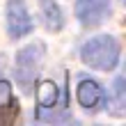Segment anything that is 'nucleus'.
Wrapping results in <instances>:
<instances>
[{"label":"nucleus","mask_w":126,"mask_h":126,"mask_svg":"<svg viewBox=\"0 0 126 126\" xmlns=\"http://www.w3.org/2000/svg\"><path fill=\"white\" fill-rule=\"evenodd\" d=\"M110 14V0H76V16L85 28L99 25Z\"/></svg>","instance_id":"obj_4"},{"label":"nucleus","mask_w":126,"mask_h":126,"mask_svg":"<svg viewBox=\"0 0 126 126\" xmlns=\"http://www.w3.org/2000/svg\"><path fill=\"white\" fill-rule=\"evenodd\" d=\"M39 9H41L44 25H46L50 32L62 30V25H64V16H62V9H60V5H57L55 0H39Z\"/></svg>","instance_id":"obj_6"},{"label":"nucleus","mask_w":126,"mask_h":126,"mask_svg":"<svg viewBox=\"0 0 126 126\" xmlns=\"http://www.w3.org/2000/svg\"><path fill=\"white\" fill-rule=\"evenodd\" d=\"M12 103V85L7 80H0V110Z\"/></svg>","instance_id":"obj_9"},{"label":"nucleus","mask_w":126,"mask_h":126,"mask_svg":"<svg viewBox=\"0 0 126 126\" xmlns=\"http://www.w3.org/2000/svg\"><path fill=\"white\" fill-rule=\"evenodd\" d=\"M41 62H44V44H39V41L28 44L25 48H21L18 53H16L14 76H16V83L23 87L25 94L32 92L34 80H37L39 69H41Z\"/></svg>","instance_id":"obj_2"},{"label":"nucleus","mask_w":126,"mask_h":126,"mask_svg":"<svg viewBox=\"0 0 126 126\" xmlns=\"http://www.w3.org/2000/svg\"><path fill=\"white\" fill-rule=\"evenodd\" d=\"M37 101H39V106H44V108H53L55 101H57V87H55V83H50V80L41 83L39 90H37Z\"/></svg>","instance_id":"obj_7"},{"label":"nucleus","mask_w":126,"mask_h":126,"mask_svg":"<svg viewBox=\"0 0 126 126\" xmlns=\"http://www.w3.org/2000/svg\"><path fill=\"white\" fill-rule=\"evenodd\" d=\"M112 96H115V108H117V115H124V106H126V90H124V76H117V78H115Z\"/></svg>","instance_id":"obj_8"},{"label":"nucleus","mask_w":126,"mask_h":126,"mask_svg":"<svg viewBox=\"0 0 126 126\" xmlns=\"http://www.w3.org/2000/svg\"><path fill=\"white\" fill-rule=\"evenodd\" d=\"M83 62L96 71H112L119 62V44L110 34H96L90 37L80 48Z\"/></svg>","instance_id":"obj_1"},{"label":"nucleus","mask_w":126,"mask_h":126,"mask_svg":"<svg viewBox=\"0 0 126 126\" xmlns=\"http://www.w3.org/2000/svg\"><path fill=\"white\" fill-rule=\"evenodd\" d=\"M76 99H78L80 106H83L85 110H90V112H92V110H99L101 106H108L106 96H103V90L94 83V80H87V78H83L78 83Z\"/></svg>","instance_id":"obj_5"},{"label":"nucleus","mask_w":126,"mask_h":126,"mask_svg":"<svg viewBox=\"0 0 126 126\" xmlns=\"http://www.w3.org/2000/svg\"><path fill=\"white\" fill-rule=\"evenodd\" d=\"M7 30H9L12 39H21V37L32 32V18L28 14V7L23 0L7 2Z\"/></svg>","instance_id":"obj_3"}]
</instances>
